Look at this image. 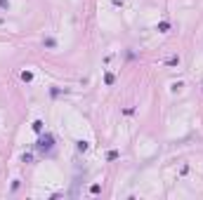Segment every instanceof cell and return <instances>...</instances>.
I'll return each instance as SVG.
<instances>
[{"label":"cell","mask_w":203,"mask_h":200,"mask_svg":"<svg viewBox=\"0 0 203 200\" xmlns=\"http://www.w3.org/2000/svg\"><path fill=\"white\" fill-rule=\"evenodd\" d=\"M0 7L2 10H10V0H0Z\"/></svg>","instance_id":"11"},{"label":"cell","mask_w":203,"mask_h":200,"mask_svg":"<svg viewBox=\"0 0 203 200\" xmlns=\"http://www.w3.org/2000/svg\"><path fill=\"white\" fill-rule=\"evenodd\" d=\"M168 28H170V21H161V24H158V31L161 33H166Z\"/></svg>","instance_id":"4"},{"label":"cell","mask_w":203,"mask_h":200,"mask_svg":"<svg viewBox=\"0 0 203 200\" xmlns=\"http://www.w3.org/2000/svg\"><path fill=\"white\" fill-rule=\"evenodd\" d=\"M87 146H90L87 141H78V151H87Z\"/></svg>","instance_id":"10"},{"label":"cell","mask_w":203,"mask_h":200,"mask_svg":"<svg viewBox=\"0 0 203 200\" xmlns=\"http://www.w3.org/2000/svg\"><path fill=\"white\" fill-rule=\"evenodd\" d=\"M22 80H24V83H31V80H33V73H31V71H24V73H22Z\"/></svg>","instance_id":"3"},{"label":"cell","mask_w":203,"mask_h":200,"mask_svg":"<svg viewBox=\"0 0 203 200\" xmlns=\"http://www.w3.org/2000/svg\"><path fill=\"white\" fill-rule=\"evenodd\" d=\"M166 64H168V66H175V64H180V57H170Z\"/></svg>","instance_id":"8"},{"label":"cell","mask_w":203,"mask_h":200,"mask_svg":"<svg viewBox=\"0 0 203 200\" xmlns=\"http://www.w3.org/2000/svg\"><path fill=\"white\" fill-rule=\"evenodd\" d=\"M113 80H116V78H113V73H106V75H104V83H106V85H113Z\"/></svg>","instance_id":"7"},{"label":"cell","mask_w":203,"mask_h":200,"mask_svg":"<svg viewBox=\"0 0 203 200\" xmlns=\"http://www.w3.org/2000/svg\"><path fill=\"white\" fill-rule=\"evenodd\" d=\"M52 146H54V137H52V134H43V137L38 139V144H36V148L40 153H50Z\"/></svg>","instance_id":"1"},{"label":"cell","mask_w":203,"mask_h":200,"mask_svg":"<svg viewBox=\"0 0 203 200\" xmlns=\"http://www.w3.org/2000/svg\"><path fill=\"white\" fill-rule=\"evenodd\" d=\"M43 45H45V47H54L57 42H54V38H45V40H43Z\"/></svg>","instance_id":"5"},{"label":"cell","mask_w":203,"mask_h":200,"mask_svg":"<svg viewBox=\"0 0 203 200\" xmlns=\"http://www.w3.org/2000/svg\"><path fill=\"white\" fill-rule=\"evenodd\" d=\"M118 158V151H109L106 153V160H116Z\"/></svg>","instance_id":"9"},{"label":"cell","mask_w":203,"mask_h":200,"mask_svg":"<svg viewBox=\"0 0 203 200\" xmlns=\"http://www.w3.org/2000/svg\"><path fill=\"white\" fill-rule=\"evenodd\" d=\"M99 191H102V186H99V184H92V186H90V193H92V195H97Z\"/></svg>","instance_id":"6"},{"label":"cell","mask_w":203,"mask_h":200,"mask_svg":"<svg viewBox=\"0 0 203 200\" xmlns=\"http://www.w3.org/2000/svg\"><path fill=\"white\" fill-rule=\"evenodd\" d=\"M31 127H33V132H38V134H40L45 125H43V120H33V125H31Z\"/></svg>","instance_id":"2"}]
</instances>
